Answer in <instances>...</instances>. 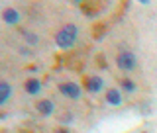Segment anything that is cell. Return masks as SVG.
<instances>
[{
    "instance_id": "5b68a950",
    "label": "cell",
    "mask_w": 157,
    "mask_h": 133,
    "mask_svg": "<svg viewBox=\"0 0 157 133\" xmlns=\"http://www.w3.org/2000/svg\"><path fill=\"white\" fill-rule=\"evenodd\" d=\"M24 88H26V92L29 96H36V94L41 92V82H39L36 76H29L26 80V84H24Z\"/></svg>"
},
{
    "instance_id": "52a82bcc",
    "label": "cell",
    "mask_w": 157,
    "mask_h": 133,
    "mask_svg": "<svg viewBox=\"0 0 157 133\" xmlns=\"http://www.w3.org/2000/svg\"><path fill=\"white\" fill-rule=\"evenodd\" d=\"M36 108H37V112L41 116H51L53 112H55V104H53L51 100H47V98H45V100H39L36 104Z\"/></svg>"
},
{
    "instance_id": "6da1fadb",
    "label": "cell",
    "mask_w": 157,
    "mask_h": 133,
    "mask_svg": "<svg viewBox=\"0 0 157 133\" xmlns=\"http://www.w3.org/2000/svg\"><path fill=\"white\" fill-rule=\"evenodd\" d=\"M77 37H78V28L75 24H67V26H63L55 33V43H57V47H61V49H69V47L75 45Z\"/></svg>"
},
{
    "instance_id": "ba28073f",
    "label": "cell",
    "mask_w": 157,
    "mask_h": 133,
    "mask_svg": "<svg viewBox=\"0 0 157 133\" xmlns=\"http://www.w3.org/2000/svg\"><path fill=\"white\" fill-rule=\"evenodd\" d=\"M106 102L110 106H120L122 104V90H118V88H110V90L106 92Z\"/></svg>"
},
{
    "instance_id": "8992f818",
    "label": "cell",
    "mask_w": 157,
    "mask_h": 133,
    "mask_svg": "<svg viewBox=\"0 0 157 133\" xmlns=\"http://www.w3.org/2000/svg\"><path fill=\"white\" fill-rule=\"evenodd\" d=\"M2 20H4V24H8V26H16L20 22V12L14 10V8H8V10L2 12Z\"/></svg>"
},
{
    "instance_id": "4fadbf2b",
    "label": "cell",
    "mask_w": 157,
    "mask_h": 133,
    "mask_svg": "<svg viewBox=\"0 0 157 133\" xmlns=\"http://www.w3.org/2000/svg\"><path fill=\"white\" fill-rule=\"evenodd\" d=\"M145 133H147V131H145Z\"/></svg>"
},
{
    "instance_id": "277c9868",
    "label": "cell",
    "mask_w": 157,
    "mask_h": 133,
    "mask_svg": "<svg viewBox=\"0 0 157 133\" xmlns=\"http://www.w3.org/2000/svg\"><path fill=\"white\" fill-rule=\"evenodd\" d=\"M85 88H86V92H90V94H98V92L104 88V80H102L100 76H96V75L86 76V80H85Z\"/></svg>"
},
{
    "instance_id": "7a4b0ae2",
    "label": "cell",
    "mask_w": 157,
    "mask_h": 133,
    "mask_svg": "<svg viewBox=\"0 0 157 133\" xmlns=\"http://www.w3.org/2000/svg\"><path fill=\"white\" fill-rule=\"evenodd\" d=\"M116 65L120 71H124V72H130V71H134L136 65H137V59L134 53H130V51H122L120 55L116 57Z\"/></svg>"
},
{
    "instance_id": "30bf717a",
    "label": "cell",
    "mask_w": 157,
    "mask_h": 133,
    "mask_svg": "<svg viewBox=\"0 0 157 133\" xmlns=\"http://www.w3.org/2000/svg\"><path fill=\"white\" fill-rule=\"evenodd\" d=\"M120 88H122V90H124V92H128V94H134V92H136V82L134 80H132V78H122V80H120Z\"/></svg>"
},
{
    "instance_id": "9c48e42d",
    "label": "cell",
    "mask_w": 157,
    "mask_h": 133,
    "mask_svg": "<svg viewBox=\"0 0 157 133\" xmlns=\"http://www.w3.org/2000/svg\"><path fill=\"white\" fill-rule=\"evenodd\" d=\"M10 96H12V86H10L8 82L0 80V106L6 104V102L10 100Z\"/></svg>"
},
{
    "instance_id": "8fae6325",
    "label": "cell",
    "mask_w": 157,
    "mask_h": 133,
    "mask_svg": "<svg viewBox=\"0 0 157 133\" xmlns=\"http://www.w3.org/2000/svg\"><path fill=\"white\" fill-rule=\"evenodd\" d=\"M24 37H26L28 45H37V41H39V37L36 35V33H29V31H24Z\"/></svg>"
},
{
    "instance_id": "7c38bea8",
    "label": "cell",
    "mask_w": 157,
    "mask_h": 133,
    "mask_svg": "<svg viewBox=\"0 0 157 133\" xmlns=\"http://www.w3.org/2000/svg\"><path fill=\"white\" fill-rule=\"evenodd\" d=\"M55 133H69V131H67V129H57Z\"/></svg>"
},
{
    "instance_id": "3957f363",
    "label": "cell",
    "mask_w": 157,
    "mask_h": 133,
    "mask_svg": "<svg viewBox=\"0 0 157 133\" xmlns=\"http://www.w3.org/2000/svg\"><path fill=\"white\" fill-rule=\"evenodd\" d=\"M59 92H61L63 96L71 98V100H78V98L82 96V88H81V84H77V82H61V84H59Z\"/></svg>"
}]
</instances>
